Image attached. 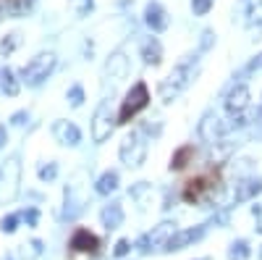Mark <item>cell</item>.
I'll use <instances>...</instances> for the list:
<instances>
[{"label":"cell","instance_id":"cell-1","mask_svg":"<svg viewBox=\"0 0 262 260\" xmlns=\"http://www.w3.org/2000/svg\"><path fill=\"white\" fill-rule=\"evenodd\" d=\"M221 189H223V168L212 163L181 184V200L189 205H205L212 197H217Z\"/></svg>","mask_w":262,"mask_h":260},{"label":"cell","instance_id":"cell-2","mask_svg":"<svg viewBox=\"0 0 262 260\" xmlns=\"http://www.w3.org/2000/svg\"><path fill=\"white\" fill-rule=\"evenodd\" d=\"M147 105H149V90H147L144 82H137V84L126 92V97L121 100V111H118L116 124H131Z\"/></svg>","mask_w":262,"mask_h":260},{"label":"cell","instance_id":"cell-3","mask_svg":"<svg viewBox=\"0 0 262 260\" xmlns=\"http://www.w3.org/2000/svg\"><path fill=\"white\" fill-rule=\"evenodd\" d=\"M53 69H55V55L53 53H39L21 69V79H24L29 87H37L42 79H48V74Z\"/></svg>","mask_w":262,"mask_h":260},{"label":"cell","instance_id":"cell-4","mask_svg":"<svg viewBox=\"0 0 262 260\" xmlns=\"http://www.w3.org/2000/svg\"><path fill=\"white\" fill-rule=\"evenodd\" d=\"M179 229H176V224L173 221H163L160 226H155L152 231H147L144 236H139V242H137V250L142 252V255H147V252H152V250H165V245H168V239L173 234H176Z\"/></svg>","mask_w":262,"mask_h":260},{"label":"cell","instance_id":"cell-5","mask_svg":"<svg viewBox=\"0 0 262 260\" xmlns=\"http://www.w3.org/2000/svg\"><path fill=\"white\" fill-rule=\"evenodd\" d=\"M191 63H184V66H179L176 71H173L170 76H168V82H163L160 84V97L168 103L170 97H176L181 90H184V87L189 84V79H191Z\"/></svg>","mask_w":262,"mask_h":260},{"label":"cell","instance_id":"cell-6","mask_svg":"<svg viewBox=\"0 0 262 260\" xmlns=\"http://www.w3.org/2000/svg\"><path fill=\"white\" fill-rule=\"evenodd\" d=\"M144 155H147V142H142L139 134H131V137L123 139V145H121V161L126 166H139L144 161Z\"/></svg>","mask_w":262,"mask_h":260},{"label":"cell","instance_id":"cell-7","mask_svg":"<svg viewBox=\"0 0 262 260\" xmlns=\"http://www.w3.org/2000/svg\"><path fill=\"white\" fill-rule=\"evenodd\" d=\"M71 252H86V255H97L100 252V236L92 234L90 229H76L71 234V242H69Z\"/></svg>","mask_w":262,"mask_h":260},{"label":"cell","instance_id":"cell-8","mask_svg":"<svg viewBox=\"0 0 262 260\" xmlns=\"http://www.w3.org/2000/svg\"><path fill=\"white\" fill-rule=\"evenodd\" d=\"M111 105L107 103H100V108L95 111V118H92V139L95 142H105L113 132V124H111Z\"/></svg>","mask_w":262,"mask_h":260},{"label":"cell","instance_id":"cell-9","mask_svg":"<svg viewBox=\"0 0 262 260\" xmlns=\"http://www.w3.org/2000/svg\"><path fill=\"white\" fill-rule=\"evenodd\" d=\"M202 234H205V226H194V229H181V231H176V234H173L170 239H168L165 250H168V252H179V250L189 247L191 242L202 239Z\"/></svg>","mask_w":262,"mask_h":260},{"label":"cell","instance_id":"cell-10","mask_svg":"<svg viewBox=\"0 0 262 260\" xmlns=\"http://www.w3.org/2000/svg\"><path fill=\"white\" fill-rule=\"evenodd\" d=\"M53 134H55V139L63 142V145H79V142H81V132H79L71 121H58V124L53 126Z\"/></svg>","mask_w":262,"mask_h":260},{"label":"cell","instance_id":"cell-11","mask_svg":"<svg viewBox=\"0 0 262 260\" xmlns=\"http://www.w3.org/2000/svg\"><path fill=\"white\" fill-rule=\"evenodd\" d=\"M247 105H249V90L244 84H236L233 90L228 92V97H226V108L231 113H242Z\"/></svg>","mask_w":262,"mask_h":260},{"label":"cell","instance_id":"cell-12","mask_svg":"<svg viewBox=\"0 0 262 260\" xmlns=\"http://www.w3.org/2000/svg\"><path fill=\"white\" fill-rule=\"evenodd\" d=\"M144 21L152 27V32H163L168 27V13L160 3H149L147 11H144Z\"/></svg>","mask_w":262,"mask_h":260},{"label":"cell","instance_id":"cell-13","mask_svg":"<svg viewBox=\"0 0 262 260\" xmlns=\"http://www.w3.org/2000/svg\"><path fill=\"white\" fill-rule=\"evenodd\" d=\"M194 155H196L194 145H181L176 153H173V158H170V171H184L189 163H194Z\"/></svg>","mask_w":262,"mask_h":260},{"label":"cell","instance_id":"cell-14","mask_svg":"<svg viewBox=\"0 0 262 260\" xmlns=\"http://www.w3.org/2000/svg\"><path fill=\"white\" fill-rule=\"evenodd\" d=\"M142 58H144V63H149V66H158V63L163 61V45L155 37H147L142 42Z\"/></svg>","mask_w":262,"mask_h":260},{"label":"cell","instance_id":"cell-15","mask_svg":"<svg viewBox=\"0 0 262 260\" xmlns=\"http://www.w3.org/2000/svg\"><path fill=\"white\" fill-rule=\"evenodd\" d=\"M100 218H102V226H105L107 231H111V229H118V226L123 224V208H121L118 203H111V205L102 210Z\"/></svg>","mask_w":262,"mask_h":260},{"label":"cell","instance_id":"cell-16","mask_svg":"<svg viewBox=\"0 0 262 260\" xmlns=\"http://www.w3.org/2000/svg\"><path fill=\"white\" fill-rule=\"evenodd\" d=\"M107 74L116 76V79H123V76L128 74V61H126L121 53L111 55V61H107Z\"/></svg>","mask_w":262,"mask_h":260},{"label":"cell","instance_id":"cell-17","mask_svg":"<svg viewBox=\"0 0 262 260\" xmlns=\"http://www.w3.org/2000/svg\"><path fill=\"white\" fill-rule=\"evenodd\" d=\"M116 187H118V173H116V171H105L102 176L97 179V184H95V189H97L100 194H111Z\"/></svg>","mask_w":262,"mask_h":260},{"label":"cell","instance_id":"cell-18","mask_svg":"<svg viewBox=\"0 0 262 260\" xmlns=\"http://www.w3.org/2000/svg\"><path fill=\"white\" fill-rule=\"evenodd\" d=\"M247 257H249V245H247L244 239H238V242L231 245V250H228V260H247Z\"/></svg>","mask_w":262,"mask_h":260},{"label":"cell","instance_id":"cell-19","mask_svg":"<svg viewBox=\"0 0 262 260\" xmlns=\"http://www.w3.org/2000/svg\"><path fill=\"white\" fill-rule=\"evenodd\" d=\"M257 192H262V179H257V182H244V187L238 189V194H236V200L242 203V200L252 197V194H257Z\"/></svg>","mask_w":262,"mask_h":260},{"label":"cell","instance_id":"cell-20","mask_svg":"<svg viewBox=\"0 0 262 260\" xmlns=\"http://www.w3.org/2000/svg\"><path fill=\"white\" fill-rule=\"evenodd\" d=\"M0 84H3V90H6L8 95H16V92H18V82L13 79V71H11V69L0 71Z\"/></svg>","mask_w":262,"mask_h":260},{"label":"cell","instance_id":"cell-21","mask_svg":"<svg viewBox=\"0 0 262 260\" xmlns=\"http://www.w3.org/2000/svg\"><path fill=\"white\" fill-rule=\"evenodd\" d=\"M212 3H215V0H191V11H194V16H205V13L212 8Z\"/></svg>","mask_w":262,"mask_h":260},{"label":"cell","instance_id":"cell-22","mask_svg":"<svg viewBox=\"0 0 262 260\" xmlns=\"http://www.w3.org/2000/svg\"><path fill=\"white\" fill-rule=\"evenodd\" d=\"M69 100H71V105H74V108H79V105H81V100H84V90H81L79 84L69 90Z\"/></svg>","mask_w":262,"mask_h":260},{"label":"cell","instance_id":"cell-23","mask_svg":"<svg viewBox=\"0 0 262 260\" xmlns=\"http://www.w3.org/2000/svg\"><path fill=\"white\" fill-rule=\"evenodd\" d=\"M128 250H131L128 239H118V242H116V247H113V255H116V257H123Z\"/></svg>","mask_w":262,"mask_h":260},{"label":"cell","instance_id":"cell-24","mask_svg":"<svg viewBox=\"0 0 262 260\" xmlns=\"http://www.w3.org/2000/svg\"><path fill=\"white\" fill-rule=\"evenodd\" d=\"M16 224H18V215H6L3 218V231H16Z\"/></svg>","mask_w":262,"mask_h":260},{"label":"cell","instance_id":"cell-25","mask_svg":"<svg viewBox=\"0 0 262 260\" xmlns=\"http://www.w3.org/2000/svg\"><path fill=\"white\" fill-rule=\"evenodd\" d=\"M13 48H16V34H8V39L0 42V50H3V53H11Z\"/></svg>","mask_w":262,"mask_h":260},{"label":"cell","instance_id":"cell-26","mask_svg":"<svg viewBox=\"0 0 262 260\" xmlns=\"http://www.w3.org/2000/svg\"><path fill=\"white\" fill-rule=\"evenodd\" d=\"M252 213H254V218H257V231L262 234V205H254Z\"/></svg>","mask_w":262,"mask_h":260},{"label":"cell","instance_id":"cell-27","mask_svg":"<svg viewBox=\"0 0 262 260\" xmlns=\"http://www.w3.org/2000/svg\"><path fill=\"white\" fill-rule=\"evenodd\" d=\"M74 3H79V16H84L86 11L92 8V0H74Z\"/></svg>","mask_w":262,"mask_h":260},{"label":"cell","instance_id":"cell-28","mask_svg":"<svg viewBox=\"0 0 262 260\" xmlns=\"http://www.w3.org/2000/svg\"><path fill=\"white\" fill-rule=\"evenodd\" d=\"M55 176V166H48V168H39V179H53Z\"/></svg>","mask_w":262,"mask_h":260},{"label":"cell","instance_id":"cell-29","mask_svg":"<svg viewBox=\"0 0 262 260\" xmlns=\"http://www.w3.org/2000/svg\"><path fill=\"white\" fill-rule=\"evenodd\" d=\"M24 218H27V224H29V226H34V224H37V218H39V213H37V210H27V213H24Z\"/></svg>","mask_w":262,"mask_h":260},{"label":"cell","instance_id":"cell-30","mask_svg":"<svg viewBox=\"0 0 262 260\" xmlns=\"http://www.w3.org/2000/svg\"><path fill=\"white\" fill-rule=\"evenodd\" d=\"M6 137H8V134H6V126H0V147L6 145Z\"/></svg>","mask_w":262,"mask_h":260},{"label":"cell","instance_id":"cell-31","mask_svg":"<svg viewBox=\"0 0 262 260\" xmlns=\"http://www.w3.org/2000/svg\"><path fill=\"white\" fill-rule=\"evenodd\" d=\"M0 3H16V0H0Z\"/></svg>","mask_w":262,"mask_h":260}]
</instances>
